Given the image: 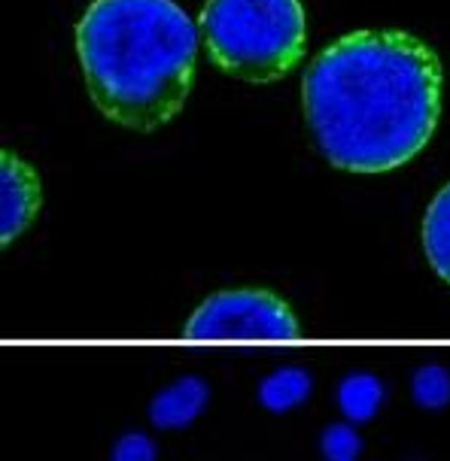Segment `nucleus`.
<instances>
[{"label": "nucleus", "instance_id": "1", "mask_svg": "<svg viewBox=\"0 0 450 461\" xmlns=\"http://www.w3.org/2000/svg\"><path fill=\"white\" fill-rule=\"evenodd\" d=\"M441 61L408 31H354L305 73V119L320 152L350 173H387L436 134Z\"/></svg>", "mask_w": 450, "mask_h": 461}, {"label": "nucleus", "instance_id": "2", "mask_svg": "<svg viewBox=\"0 0 450 461\" xmlns=\"http://www.w3.org/2000/svg\"><path fill=\"white\" fill-rule=\"evenodd\" d=\"M195 49V28L174 0H95L77 24L95 106L137 134L168 125L183 110Z\"/></svg>", "mask_w": 450, "mask_h": 461}, {"label": "nucleus", "instance_id": "3", "mask_svg": "<svg viewBox=\"0 0 450 461\" xmlns=\"http://www.w3.org/2000/svg\"><path fill=\"white\" fill-rule=\"evenodd\" d=\"M201 37L228 77L268 86L305 55V10L298 0H207Z\"/></svg>", "mask_w": 450, "mask_h": 461}, {"label": "nucleus", "instance_id": "4", "mask_svg": "<svg viewBox=\"0 0 450 461\" xmlns=\"http://www.w3.org/2000/svg\"><path fill=\"white\" fill-rule=\"evenodd\" d=\"M189 340H265L286 343L298 337V319L280 294L268 288H225L210 294L186 319Z\"/></svg>", "mask_w": 450, "mask_h": 461}, {"label": "nucleus", "instance_id": "5", "mask_svg": "<svg viewBox=\"0 0 450 461\" xmlns=\"http://www.w3.org/2000/svg\"><path fill=\"white\" fill-rule=\"evenodd\" d=\"M0 179H4V221H0V240L10 246L22 230L34 221L43 203V192H40V176L28 161L19 158L15 152L4 149V161H0Z\"/></svg>", "mask_w": 450, "mask_h": 461}, {"label": "nucleus", "instance_id": "6", "mask_svg": "<svg viewBox=\"0 0 450 461\" xmlns=\"http://www.w3.org/2000/svg\"><path fill=\"white\" fill-rule=\"evenodd\" d=\"M210 389L198 376H179L168 389H161L150 403V422L155 428H186L207 407Z\"/></svg>", "mask_w": 450, "mask_h": 461}, {"label": "nucleus", "instance_id": "7", "mask_svg": "<svg viewBox=\"0 0 450 461\" xmlns=\"http://www.w3.org/2000/svg\"><path fill=\"white\" fill-rule=\"evenodd\" d=\"M423 249L432 270L450 283V183L432 197L423 219Z\"/></svg>", "mask_w": 450, "mask_h": 461}, {"label": "nucleus", "instance_id": "8", "mask_svg": "<svg viewBox=\"0 0 450 461\" xmlns=\"http://www.w3.org/2000/svg\"><path fill=\"white\" fill-rule=\"evenodd\" d=\"M310 385H314V380H310L305 367H280L259 385V401L271 413H286V410L298 407L308 398Z\"/></svg>", "mask_w": 450, "mask_h": 461}, {"label": "nucleus", "instance_id": "9", "mask_svg": "<svg viewBox=\"0 0 450 461\" xmlns=\"http://www.w3.org/2000/svg\"><path fill=\"white\" fill-rule=\"evenodd\" d=\"M383 403V383L374 374H350L338 385V407L350 422H368Z\"/></svg>", "mask_w": 450, "mask_h": 461}, {"label": "nucleus", "instance_id": "10", "mask_svg": "<svg viewBox=\"0 0 450 461\" xmlns=\"http://www.w3.org/2000/svg\"><path fill=\"white\" fill-rule=\"evenodd\" d=\"M414 401L427 410H441L450 401V374L441 365H427L414 374Z\"/></svg>", "mask_w": 450, "mask_h": 461}, {"label": "nucleus", "instance_id": "11", "mask_svg": "<svg viewBox=\"0 0 450 461\" xmlns=\"http://www.w3.org/2000/svg\"><path fill=\"white\" fill-rule=\"evenodd\" d=\"M320 447L326 461H356L363 452V440L350 425H329L323 431Z\"/></svg>", "mask_w": 450, "mask_h": 461}, {"label": "nucleus", "instance_id": "12", "mask_svg": "<svg viewBox=\"0 0 450 461\" xmlns=\"http://www.w3.org/2000/svg\"><path fill=\"white\" fill-rule=\"evenodd\" d=\"M113 461H155V443L146 434L131 431L116 440L113 447Z\"/></svg>", "mask_w": 450, "mask_h": 461}]
</instances>
